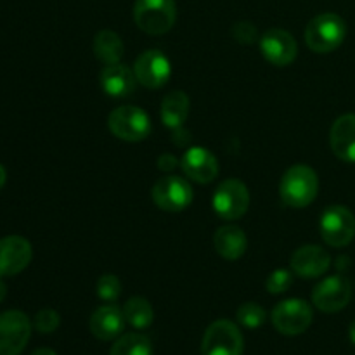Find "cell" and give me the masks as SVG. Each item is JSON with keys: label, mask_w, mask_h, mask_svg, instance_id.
<instances>
[{"label": "cell", "mask_w": 355, "mask_h": 355, "mask_svg": "<svg viewBox=\"0 0 355 355\" xmlns=\"http://www.w3.org/2000/svg\"><path fill=\"white\" fill-rule=\"evenodd\" d=\"M318 173L307 165H293L284 172L279 184L281 200L286 207L305 208L318 198Z\"/></svg>", "instance_id": "6da1fadb"}, {"label": "cell", "mask_w": 355, "mask_h": 355, "mask_svg": "<svg viewBox=\"0 0 355 355\" xmlns=\"http://www.w3.org/2000/svg\"><path fill=\"white\" fill-rule=\"evenodd\" d=\"M347 37V24L338 14L324 12L312 17L305 28L307 47L315 54H328L338 49Z\"/></svg>", "instance_id": "7a4b0ae2"}, {"label": "cell", "mask_w": 355, "mask_h": 355, "mask_svg": "<svg viewBox=\"0 0 355 355\" xmlns=\"http://www.w3.org/2000/svg\"><path fill=\"white\" fill-rule=\"evenodd\" d=\"M177 19L175 0H135L134 21L148 35H165Z\"/></svg>", "instance_id": "3957f363"}, {"label": "cell", "mask_w": 355, "mask_h": 355, "mask_svg": "<svg viewBox=\"0 0 355 355\" xmlns=\"http://www.w3.org/2000/svg\"><path fill=\"white\" fill-rule=\"evenodd\" d=\"M107 128L116 139L127 142L144 141L153 130L148 113L137 106H120L107 116Z\"/></svg>", "instance_id": "277c9868"}, {"label": "cell", "mask_w": 355, "mask_h": 355, "mask_svg": "<svg viewBox=\"0 0 355 355\" xmlns=\"http://www.w3.org/2000/svg\"><path fill=\"white\" fill-rule=\"evenodd\" d=\"M245 340L238 326L227 319L211 322L203 335L201 354L203 355H243Z\"/></svg>", "instance_id": "5b68a950"}, {"label": "cell", "mask_w": 355, "mask_h": 355, "mask_svg": "<svg viewBox=\"0 0 355 355\" xmlns=\"http://www.w3.org/2000/svg\"><path fill=\"white\" fill-rule=\"evenodd\" d=\"M319 231L326 245L333 248H343L355 238V217L349 208L342 205H331L326 208L319 220Z\"/></svg>", "instance_id": "8992f818"}, {"label": "cell", "mask_w": 355, "mask_h": 355, "mask_svg": "<svg viewBox=\"0 0 355 355\" xmlns=\"http://www.w3.org/2000/svg\"><path fill=\"white\" fill-rule=\"evenodd\" d=\"M312 309L311 305L300 298H288V300L279 302L272 309V324L281 335L284 336H297L307 331L312 322Z\"/></svg>", "instance_id": "52a82bcc"}, {"label": "cell", "mask_w": 355, "mask_h": 355, "mask_svg": "<svg viewBox=\"0 0 355 355\" xmlns=\"http://www.w3.org/2000/svg\"><path fill=\"white\" fill-rule=\"evenodd\" d=\"M215 214L224 220H238L250 208V191L241 180L227 179L215 189L214 200Z\"/></svg>", "instance_id": "ba28073f"}, {"label": "cell", "mask_w": 355, "mask_h": 355, "mask_svg": "<svg viewBox=\"0 0 355 355\" xmlns=\"http://www.w3.org/2000/svg\"><path fill=\"white\" fill-rule=\"evenodd\" d=\"M151 198L159 210L182 211L193 203V187L186 179L177 175H166L156 180L151 189Z\"/></svg>", "instance_id": "9c48e42d"}, {"label": "cell", "mask_w": 355, "mask_h": 355, "mask_svg": "<svg viewBox=\"0 0 355 355\" xmlns=\"http://www.w3.org/2000/svg\"><path fill=\"white\" fill-rule=\"evenodd\" d=\"M31 336V321L21 311L0 314V355H19Z\"/></svg>", "instance_id": "30bf717a"}, {"label": "cell", "mask_w": 355, "mask_h": 355, "mask_svg": "<svg viewBox=\"0 0 355 355\" xmlns=\"http://www.w3.org/2000/svg\"><path fill=\"white\" fill-rule=\"evenodd\" d=\"M350 298H352V286H350V281L342 274L326 277L312 291L314 305L326 314H333V312H340L342 309H345Z\"/></svg>", "instance_id": "8fae6325"}, {"label": "cell", "mask_w": 355, "mask_h": 355, "mask_svg": "<svg viewBox=\"0 0 355 355\" xmlns=\"http://www.w3.org/2000/svg\"><path fill=\"white\" fill-rule=\"evenodd\" d=\"M135 78L146 89H159L168 82L172 75L170 59L162 51H144L134 62Z\"/></svg>", "instance_id": "7c38bea8"}, {"label": "cell", "mask_w": 355, "mask_h": 355, "mask_svg": "<svg viewBox=\"0 0 355 355\" xmlns=\"http://www.w3.org/2000/svg\"><path fill=\"white\" fill-rule=\"evenodd\" d=\"M33 259L30 241L23 236H7L0 239V277L23 272Z\"/></svg>", "instance_id": "4fadbf2b"}, {"label": "cell", "mask_w": 355, "mask_h": 355, "mask_svg": "<svg viewBox=\"0 0 355 355\" xmlns=\"http://www.w3.org/2000/svg\"><path fill=\"white\" fill-rule=\"evenodd\" d=\"M262 55L274 66H288L295 61L298 54L297 40L288 31L272 28L266 31L259 40Z\"/></svg>", "instance_id": "5bb4252c"}, {"label": "cell", "mask_w": 355, "mask_h": 355, "mask_svg": "<svg viewBox=\"0 0 355 355\" xmlns=\"http://www.w3.org/2000/svg\"><path fill=\"white\" fill-rule=\"evenodd\" d=\"M291 270L305 279H314L328 272L331 266V257L324 248L318 245L300 246L291 257Z\"/></svg>", "instance_id": "9a60e30c"}, {"label": "cell", "mask_w": 355, "mask_h": 355, "mask_svg": "<svg viewBox=\"0 0 355 355\" xmlns=\"http://www.w3.org/2000/svg\"><path fill=\"white\" fill-rule=\"evenodd\" d=\"M184 173L198 184H210L218 175L217 158L201 146H193L180 159Z\"/></svg>", "instance_id": "2e32d148"}, {"label": "cell", "mask_w": 355, "mask_h": 355, "mask_svg": "<svg viewBox=\"0 0 355 355\" xmlns=\"http://www.w3.org/2000/svg\"><path fill=\"white\" fill-rule=\"evenodd\" d=\"M329 144L336 158L355 163V114H342L329 130Z\"/></svg>", "instance_id": "e0dca14e"}, {"label": "cell", "mask_w": 355, "mask_h": 355, "mask_svg": "<svg viewBox=\"0 0 355 355\" xmlns=\"http://www.w3.org/2000/svg\"><path fill=\"white\" fill-rule=\"evenodd\" d=\"M137 78L134 69L121 62L106 64L101 71V87L111 97H128L135 90Z\"/></svg>", "instance_id": "ac0fdd59"}, {"label": "cell", "mask_w": 355, "mask_h": 355, "mask_svg": "<svg viewBox=\"0 0 355 355\" xmlns=\"http://www.w3.org/2000/svg\"><path fill=\"white\" fill-rule=\"evenodd\" d=\"M125 322L127 321H125L123 311H120L116 305H103L94 311L92 318H90V331L96 338L110 342L121 335Z\"/></svg>", "instance_id": "d6986e66"}, {"label": "cell", "mask_w": 355, "mask_h": 355, "mask_svg": "<svg viewBox=\"0 0 355 355\" xmlns=\"http://www.w3.org/2000/svg\"><path fill=\"white\" fill-rule=\"evenodd\" d=\"M214 245L218 255L225 260H238L245 255L248 239L238 225H222L214 236Z\"/></svg>", "instance_id": "ffe728a7"}, {"label": "cell", "mask_w": 355, "mask_h": 355, "mask_svg": "<svg viewBox=\"0 0 355 355\" xmlns=\"http://www.w3.org/2000/svg\"><path fill=\"white\" fill-rule=\"evenodd\" d=\"M189 114V97L182 90H175L170 92L165 99L162 101V110H159V116L165 127L177 130L184 125Z\"/></svg>", "instance_id": "44dd1931"}, {"label": "cell", "mask_w": 355, "mask_h": 355, "mask_svg": "<svg viewBox=\"0 0 355 355\" xmlns=\"http://www.w3.org/2000/svg\"><path fill=\"white\" fill-rule=\"evenodd\" d=\"M94 55L106 64H114V62H120L123 58L125 45L121 42L120 35L114 33L111 30H101L99 33L94 37Z\"/></svg>", "instance_id": "7402d4cb"}, {"label": "cell", "mask_w": 355, "mask_h": 355, "mask_svg": "<svg viewBox=\"0 0 355 355\" xmlns=\"http://www.w3.org/2000/svg\"><path fill=\"white\" fill-rule=\"evenodd\" d=\"M125 321L135 329H146L153 324L155 319V311H153L151 304L142 297H132L127 300L123 307Z\"/></svg>", "instance_id": "603a6c76"}, {"label": "cell", "mask_w": 355, "mask_h": 355, "mask_svg": "<svg viewBox=\"0 0 355 355\" xmlns=\"http://www.w3.org/2000/svg\"><path fill=\"white\" fill-rule=\"evenodd\" d=\"M110 355H153V345L148 336L127 333L114 342Z\"/></svg>", "instance_id": "cb8c5ba5"}, {"label": "cell", "mask_w": 355, "mask_h": 355, "mask_svg": "<svg viewBox=\"0 0 355 355\" xmlns=\"http://www.w3.org/2000/svg\"><path fill=\"white\" fill-rule=\"evenodd\" d=\"M238 322L243 326V328H248V329H257L266 322V311L263 307H260L259 304H253V302H246L243 304L241 307L238 309Z\"/></svg>", "instance_id": "d4e9b609"}, {"label": "cell", "mask_w": 355, "mask_h": 355, "mask_svg": "<svg viewBox=\"0 0 355 355\" xmlns=\"http://www.w3.org/2000/svg\"><path fill=\"white\" fill-rule=\"evenodd\" d=\"M97 295H99L101 300L104 302H116L118 297L121 295V283L114 274H103V276L97 279Z\"/></svg>", "instance_id": "484cf974"}, {"label": "cell", "mask_w": 355, "mask_h": 355, "mask_svg": "<svg viewBox=\"0 0 355 355\" xmlns=\"http://www.w3.org/2000/svg\"><path fill=\"white\" fill-rule=\"evenodd\" d=\"M291 284H293V270L277 269L270 272V276L267 277L266 286L270 295H279L284 293Z\"/></svg>", "instance_id": "4316f807"}, {"label": "cell", "mask_w": 355, "mask_h": 355, "mask_svg": "<svg viewBox=\"0 0 355 355\" xmlns=\"http://www.w3.org/2000/svg\"><path fill=\"white\" fill-rule=\"evenodd\" d=\"M33 324L37 331L52 333L59 328V324H61V318H59L58 312L52 311V309H44V311H40L35 315Z\"/></svg>", "instance_id": "83f0119b"}, {"label": "cell", "mask_w": 355, "mask_h": 355, "mask_svg": "<svg viewBox=\"0 0 355 355\" xmlns=\"http://www.w3.org/2000/svg\"><path fill=\"white\" fill-rule=\"evenodd\" d=\"M232 37H234L236 42L243 45H252L255 44L257 38H259V31H257V26L250 21H239L232 26Z\"/></svg>", "instance_id": "f1b7e54d"}, {"label": "cell", "mask_w": 355, "mask_h": 355, "mask_svg": "<svg viewBox=\"0 0 355 355\" xmlns=\"http://www.w3.org/2000/svg\"><path fill=\"white\" fill-rule=\"evenodd\" d=\"M179 165V159L175 158V156L172 155H162L158 159V168L162 170V172H170V170H173L175 166Z\"/></svg>", "instance_id": "f546056e"}, {"label": "cell", "mask_w": 355, "mask_h": 355, "mask_svg": "<svg viewBox=\"0 0 355 355\" xmlns=\"http://www.w3.org/2000/svg\"><path fill=\"white\" fill-rule=\"evenodd\" d=\"M349 257H340L338 262H336V267H338V270H342L343 267H349Z\"/></svg>", "instance_id": "4dcf8cb0"}, {"label": "cell", "mask_w": 355, "mask_h": 355, "mask_svg": "<svg viewBox=\"0 0 355 355\" xmlns=\"http://www.w3.org/2000/svg\"><path fill=\"white\" fill-rule=\"evenodd\" d=\"M30 355H58L54 352V350L51 349H37L35 352H31Z\"/></svg>", "instance_id": "1f68e13d"}, {"label": "cell", "mask_w": 355, "mask_h": 355, "mask_svg": "<svg viewBox=\"0 0 355 355\" xmlns=\"http://www.w3.org/2000/svg\"><path fill=\"white\" fill-rule=\"evenodd\" d=\"M6 179H7V172H6V168L0 165V189H2V186L6 184Z\"/></svg>", "instance_id": "d6a6232c"}, {"label": "cell", "mask_w": 355, "mask_h": 355, "mask_svg": "<svg viewBox=\"0 0 355 355\" xmlns=\"http://www.w3.org/2000/svg\"><path fill=\"white\" fill-rule=\"evenodd\" d=\"M6 295H7V286L2 283V281H0V304H2V302H3Z\"/></svg>", "instance_id": "836d02e7"}, {"label": "cell", "mask_w": 355, "mask_h": 355, "mask_svg": "<svg viewBox=\"0 0 355 355\" xmlns=\"http://www.w3.org/2000/svg\"><path fill=\"white\" fill-rule=\"evenodd\" d=\"M349 336H350V342H352L354 345H355V321L352 322V324H350V328H349Z\"/></svg>", "instance_id": "e575fe53"}]
</instances>
